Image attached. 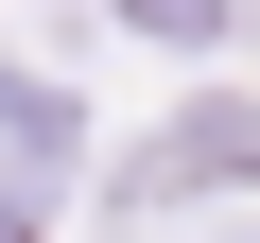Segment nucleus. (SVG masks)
Here are the masks:
<instances>
[{
    "label": "nucleus",
    "mask_w": 260,
    "mask_h": 243,
    "mask_svg": "<svg viewBox=\"0 0 260 243\" xmlns=\"http://www.w3.org/2000/svg\"><path fill=\"white\" fill-rule=\"evenodd\" d=\"M260 174V104H191L174 139L139 157V208H174V191H243Z\"/></svg>",
    "instance_id": "nucleus-1"
},
{
    "label": "nucleus",
    "mask_w": 260,
    "mask_h": 243,
    "mask_svg": "<svg viewBox=\"0 0 260 243\" xmlns=\"http://www.w3.org/2000/svg\"><path fill=\"white\" fill-rule=\"evenodd\" d=\"M121 18H139V35H156V52H208V35H225V18H243V0H121Z\"/></svg>",
    "instance_id": "nucleus-2"
}]
</instances>
